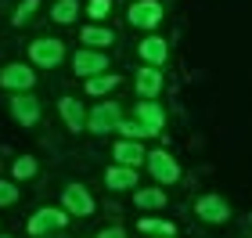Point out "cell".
Here are the masks:
<instances>
[{
	"mask_svg": "<svg viewBox=\"0 0 252 238\" xmlns=\"http://www.w3.org/2000/svg\"><path fill=\"white\" fill-rule=\"evenodd\" d=\"M72 69L87 79V76L105 72V69H108V58H105L101 51H94V47H83V51H76V54H72Z\"/></svg>",
	"mask_w": 252,
	"mask_h": 238,
	"instance_id": "cell-6",
	"label": "cell"
},
{
	"mask_svg": "<svg viewBox=\"0 0 252 238\" xmlns=\"http://www.w3.org/2000/svg\"><path fill=\"white\" fill-rule=\"evenodd\" d=\"M11 173H15L18 180H26V177H32V173H36V159H29V155H22V159H15V166H11Z\"/></svg>",
	"mask_w": 252,
	"mask_h": 238,
	"instance_id": "cell-24",
	"label": "cell"
},
{
	"mask_svg": "<svg viewBox=\"0 0 252 238\" xmlns=\"http://www.w3.org/2000/svg\"><path fill=\"white\" fill-rule=\"evenodd\" d=\"M158 22H162V4H155V0H137V4L130 7V26L155 29Z\"/></svg>",
	"mask_w": 252,
	"mask_h": 238,
	"instance_id": "cell-7",
	"label": "cell"
},
{
	"mask_svg": "<svg viewBox=\"0 0 252 238\" xmlns=\"http://www.w3.org/2000/svg\"><path fill=\"white\" fill-rule=\"evenodd\" d=\"M119 119H123V108L116 105V101H101V105L87 116V127L94 134H108V130H116Z\"/></svg>",
	"mask_w": 252,
	"mask_h": 238,
	"instance_id": "cell-4",
	"label": "cell"
},
{
	"mask_svg": "<svg viewBox=\"0 0 252 238\" xmlns=\"http://www.w3.org/2000/svg\"><path fill=\"white\" fill-rule=\"evenodd\" d=\"M58 108H62V119L68 123V130H87V112H83V105H79L76 98H62L58 101Z\"/></svg>",
	"mask_w": 252,
	"mask_h": 238,
	"instance_id": "cell-13",
	"label": "cell"
},
{
	"mask_svg": "<svg viewBox=\"0 0 252 238\" xmlns=\"http://www.w3.org/2000/svg\"><path fill=\"white\" fill-rule=\"evenodd\" d=\"M79 40H83L87 47H108V43H116V33L105 29V26H83Z\"/></svg>",
	"mask_w": 252,
	"mask_h": 238,
	"instance_id": "cell-18",
	"label": "cell"
},
{
	"mask_svg": "<svg viewBox=\"0 0 252 238\" xmlns=\"http://www.w3.org/2000/svg\"><path fill=\"white\" fill-rule=\"evenodd\" d=\"M11 116H15L22 127H32V123H40V101L29 98V94H15L11 98Z\"/></svg>",
	"mask_w": 252,
	"mask_h": 238,
	"instance_id": "cell-10",
	"label": "cell"
},
{
	"mask_svg": "<svg viewBox=\"0 0 252 238\" xmlns=\"http://www.w3.org/2000/svg\"><path fill=\"white\" fill-rule=\"evenodd\" d=\"M123 83L119 72H97V76H87V94L90 98H101V94H108V90H116Z\"/></svg>",
	"mask_w": 252,
	"mask_h": 238,
	"instance_id": "cell-17",
	"label": "cell"
},
{
	"mask_svg": "<svg viewBox=\"0 0 252 238\" xmlns=\"http://www.w3.org/2000/svg\"><path fill=\"white\" fill-rule=\"evenodd\" d=\"M141 58L148 65H162L169 58V47H166V40L162 36H144L141 40Z\"/></svg>",
	"mask_w": 252,
	"mask_h": 238,
	"instance_id": "cell-16",
	"label": "cell"
},
{
	"mask_svg": "<svg viewBox=\"0 0 252 238\" xmlns=\"http://www.w3.org/2000/svg\"><path fill=\"white\" fill-rule=\"evenodd\" d=\"M133 83H137V94H141V98H155L158 90H162V72H158L155 65H144Z\"/></svg>",
	"mask_w": 252,
	"mask_h": 238,
	"instance_id": "cell-11",
	"label": "cell"
},
{
	"mask_svg": "<svg viewBox=\"0 0 252 238\" xmlns=\"http://www.w3.org/2000/svg\"><path fill=\"white\" fill-rule=\"evenodd\" d=\"M36 7H40V0H22L15 7V15H11V22H15V26H26V22L36 15Z\"/></svg>",
	"mask_w": 252,
	"mask_h": 238,
	"instance_id": "cell-23",
	"label": "cell"
},
{
	"mask_svg": "<svg viewBox=\"0 0 252 238\" xmlns=\"http://www.w3.org/2000/svg\"><path fill=\"white\" fill-rule=\"evenodd\" d=\"M148 170H152V177L158 180V184H173V180H180V166H177V159L169 152H152V155H148Z\"/></svg>",
	"mask_w": 252,
	"mask_h": 238,
	"instance_id": "cell-5",
	"label": "cell"
},
{
	"mask_svg": "<svg viewBox=\"0 0 252 238\" xmlns=\"http://www.w3.org/2000/svg\"><path fill=\"white\" fill-rule=\"evenodd\" d=\"M133 202H137L141 209H162V206H166V191H158V188H141V191L133 195Z\"/></svg>",
	"mask_w": 252,
	"mask_h": 238,
	"instance_id": "cell-19",
	"label": "cell"
},
{
	"mask_svg": "<svg viewBox=\"0 0 252 238\" xmlns=\"http://www.w3.org/2000/svg\"><path fill=\"white\" fill-rule=\"evenodd\" d=\"M137 119H141V123H144V127L152 130V134H158V130H162V123H166V116H162V108H158V105H155L152 98L137 101Z\"/></svg>",
	"mask_w": 252,
	"mask_h": 238,
	"instance_id": "cell-15",
	"label": "cell"
},
{
	"mask_svg": "<svg viewBox=\"0 0 252 238\" xmlns=\"http://www.w3.org/2000/svg\"><path fill=\"white\" fill-rule=\"evenodd\" d=\"M76 15H79V0H58L54 11H51V18L58 22V26H72Z\"/></svg>",
	"mask_w": 252,
	"mask_h": 238,
	"instance_id": "cell-20",
	"label": "cell"
},
{
	"mask_svg": "<svg viewBox=\"0 0 252 238\" xmlns=\"http://www.w3.org/2000/svg\"><path fill=\"white\" fill-rule=\"evenodd\" d=\"M65 58V43L62 40H32L29 43V62L40 69H58Z\"/></svg>",
	"mask_w": 252,
	"mask_h": 238,
	"instance_id": "cell-1",
	"label": "cell"
},
{
	"mask_svg": "<svg viewBox=\"0 0 252 238\" xmlns=\"http://www.w3.org/2000/svg\"><path fill=\"white\" fill-rule=\"evenodd\" d=\"M62 209L68 217H90L94 213V199H90V191L83 184H68L62 191Z\"/></svg>",
	"mask_w": 252,
	"mask_h": 238,
	"instance_id": "cell-2",
	"label": "cell"
},
{
	"mask_svg": "<svg viewBox=\"0 0 252 238\" xmlns=\"http://www.w3.org/2000/svg\"><path fill=\"white\" fill-rule=\"evenodd\" d=\"M112 155H116V163H123V166H141L144 159H148V155H144V144H141V141H130V137L119 141Z\"/></svg>",
	"mask_w": 252,
	"mask_h": 238,
	"instance_id": "cell-14",
	"label": "cell"
},
{
	"mask_svg": "<svg viewBox=\"0 0 252 238\" xmlns=\"http://www.w3.org/2000/svg\"><path fill=\"white\" fill-rule=\"evenodd\" d=\"M116 130L123 134V137H130V141H141V137H155V134L148 130L141 119H119V123H116Z\"/></svg>",
	"mask_w": 252,
	"mask_h": 238,
	"instance_id": "cell-21",
	"label": "cell"
},
{
	"mask_svg": "<svg viewBox=\"0 0 252 238\" xmlns=\"http://www.w3.org/2000/svg\"><path fill=\"white\" fill-rule=\"evenodd\" d=\"M65 224H68V213H65V209H51V206H47V209L32 213L26 228H29V235H51V231H62Z\"/></svg>",
	"mask_w": 252,
	"mask_h": 238,
	"instance_id": "cell-3",
	"label": "cell"
},
{
	"mask_svg": "<svg viewBox=\"0 0 252 238\" xmlns=\"http://www.w3.org/2000/svg\"><path fill=\"white\" fill-rule=\"evenodd\" d=\"M18 202V188L11 180H0V206H15Z\"/></svg>",
	"mask_w": 252,
	"mask_h": 238,
	"instance_id": "cell-25",
	"label": "cell"
},
{
	"mask_svg": "<svg viewBox=\"0 0 252 238\" xmlns=\"http://www.w3.org/2000/svg\"><path fill=\"white\" fill-rule=\"evenodd\" d=\"M108 7H112V0H90V4H87V15H90V18H105Z\"/></svg>",
	"mask_w": 252,
	"mask_h": 238,
	"instance_id": "cell-26",
	"label": "cell"
},
{
	"mask_svg": "<svg viewBox=\"0 0 252 238\" xmlns=\"http://www.w3.org/2000/svg\"><path fill=\"white\" fill-rule=\"evenodd\" d=\"M97 238H126V231H123V228H105Z\"/></svg>",
	"mask_w": 252,
	"mask_h": 238,
	"instance_id": "cell-27",
	"label": "cell"
},
{
	"mask_svg": "<svg viewBox=\"0 0 252 238\" xmlns=\"http://www.w3.org/2000/svg\"><path fill=\"white\" fill-rule=\"evenodd\" d=\"M0 238H7V235H0Z\"/></svg>",
	"mask_w": 252,
	"mask_h": 238,
	"instance_id": "cell-28",
	"label": "cell"
},
{
	"mask_svg": "<svg viewBox=\"0 0 252 238\" xmlns=\"http://www.w3.org/2000/svg\"><path fill=\"white\" fill-rule=\"evenodd\" d=\"M105 184H108L112 191H126V188H137V173H133V166H123V163L108 166V173H105Z\"/></svg>",
	"mask_w": 252,
	"mask_h": 238,
	"instance_id": "cell-12",
	"label": "cell"
},
{
	"mask_svg": "<svg viewBox=\"0 0 252 238\" xmlns=\"http://www.w3.org/2000/svg\"><path fill=\"white\" fill-rule=\"evenodd\" d=\"M137 228L148 231V235H173V224H169V220H152V217H141Z\"/></svg>",
	"mask_w": 252,
	"mask_h": 238,
	"instance_id": "cell-22",
	"label": "cell"
},
{
	"mask_svg": "<svg viewBox=\"0 0 252 238\" xmlns=\"http://www.w3.org/2000/svg\"><path fill=\"white\" fill-rule=\"evenodd\" d=\"M32 83H36V72L29 69V65H7L4 72H0V87L7 90H32Z\"/></svg>",
	"mask_w": 252,
	"mask_h": 238,
	"instance_id": "cell-9",
	"label": "cell"
},
{
	"mask_svg": "<svg viewBox=\"0 0 252 238\" xmlns=\"http://www.w3.org/2000/svg\"><path fill=\"white\" fill-rule=\"evenodd\" d=\"M194 213H198L202 220H209V224H223L227 217H231V206H227L220 195H202L198 202H194Z\"/></svg>",
	"mask_w": 252,
	"mask_h": 238,
	"instance_id": "cell-8",
	"label": "cell"
}]
</instances>
